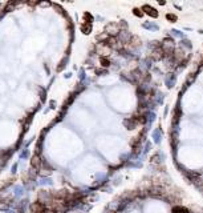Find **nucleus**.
I'll use <instances>...</instances> for the list:
<instances>
[{"mask_svg":"<svg viewBox=\"0 0 203 213\" xmlns=\"http://www.w3.org/2000/svg\"><path fill=\"white\" fill-rule=\"evenodd\" d=\"M31 210H32V213H44L45 205L43 202H40V201H36V202H33L31 205Z\"/></svg>","mask_w":203,"mask_h":213,"instance_id":"nucleus-1","label":"nucleus"},{"mask_svg":"<svg viewBox=\"0 0 203 213\" xmlns=\"http://www.w3.org/2000/svg\"><path fill=\"white\" fill-rule=\"evenodd\" d=\"M118 27H117V24H109L106 27V32L110 33V35H117L118 33Z\"/></svg>","mask_w":203,"mask_h":213,"instance_id":"nucleus-2","label":"nucleus"},{"mask_svg":"<svg viewBox=\"0 0 203 213\" xmlns=\"http://www.w3.org/2000/svg\"><path fill=\"white\" fill-rule=\"evenodd\" d=\"M173 213H188V210L186 208H182V207H176L173 209Z\"/></svg>","mask_w":203,"mask_h":213,"instance_id":"nucleus-3","label":"nucleus"},{"mask_svg":"<svg viewBox=\"0 0 203 213\" xmlns=\"http://www.w3.org/2000/svg\"><path fill=\"white\" fill-rule=\"evenodd\" d=\"M125 124H126V127H128L129 129H133L135 127V121H134V119H131V120H126L125 121Z\"/></svg>","mask_w":203,"mask_h":213,"instance_id":"nucleus-4","label":"nucleus"},{"mask_svg":"<svg viewBox=\"0 0 203 213\" xmlns=\"http://www.w3.org/2000/svg\"><path fill=\"white\" fill-rule=\"evenodd\" d=\"M32 167H35V168H39V167H40V159L37 156L33 157V160H32Z\"/></svg>","mask_w":203,"mask_h":213,"instance_id":"nucleus-5","label":"nucleus"},{"mask_svg":"<svg viewBox=\"0 0 203 213\" xmlns=\"http://www.w3.org/2000/svg\"><path fill=\"white\" fill-rule=\"evenodd\" d=\"M143 8H145V9H149V11H146V12H147V13H150V15H151V16H155V18L158 16V13H157V12H154V9H153V8H150V7H143Z\"/></svg>","mask_w":203,"mask_h":213,"instance_id":"nucleus-6","label":"nucleus"},{"mask_svg":"<svg viewBox=\"0 0 203 213\" xmlns=\"http://www.w3.org/2000/svg\"><path fill=\"white\" fill-rule=\"evenodd\" d=\"M101 63L104 67H107L109 65V60H106V59H101Z\"/></svg>","mask_w":203,"mask_h":213,"instance_id":"nucleus-7","label":"nucleus"},{"mask_svg":"<svg viewBox=\"0 0 203 213\" xmlns=\"http://www.w3.org/2000/svg\"><path fill=\"white\" fill-rule=\"evenodd\" d=\"M167 19H170V20H173V21H176V16H174V15H167Z\"/></svg>","mask_w":203,"mask_h":213,"instance_id":"nucleus-8","label":"nucleus"}]
</instances>
